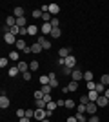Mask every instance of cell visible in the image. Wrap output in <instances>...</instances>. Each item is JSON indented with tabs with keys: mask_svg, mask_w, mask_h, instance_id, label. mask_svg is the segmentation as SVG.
<instances>
[{
	"mask_svg": "<svg viewBox=\"0 0 109 122\" xmlns=\"http://www.w3.org/2000/svg\"><path fill=\"white\" fill-rule=\"evenodd\" d=\"M96 109H98L96 102H91V100H89V104L85 106V113H87L89 117H91V115H96Z\"/></svg>",
	"mask_w": 109,
	"mask_h": 122,
	"instance_id": "obj_1",
	"label": "cell"
},
{
	"mask_svg": "<svg viewBox=\"0 0 109 122\" xmlns=\"http://www.w3.org/2000/svg\"><path fill=\"white\" fill-rule=\"evenodd\" d=\"M71 78H73L75 82H78L80 78H84V71H82V69H78V67H75V69H73V73H71Z\"/></svg>",
	"mask_w": 109,
	"mask_h": 122,
	"instance_id": "obj_2",
	"label": "cell"
},
{
	"mask_svg": "<svg viewBox=\"0 0 109 122\" xmlns=\"http://www.w3.org/2000/svg\"><path fill=\"white\" fill-rule=\"evenodd\" d=\"M4 42L7 44V46H11V44H16V36L13 35V33H5V35H4Z\"/></svg>",
	"mask_w": 109,
	"mask_h": 122,
	"instance_id": "obj_3",
	"label": "cell"
},
{
	"mask_svg": "<svg viewBox=\"0 0 109 122\" xmlns=\"http://www.w3.org/2000/svg\"><path fill=\"white\" fill-rule=\"evenodd\" d=\"M64 60H66V66H67V67H71V69L76 67V58H75L73 55H69L67 58H64Z\"/></svg>",
	"mask_w": 109,
	"mask_h": 122,
	"instance_id": "obj_4",
	"label": "cell"
},
{
	"mask_svg": "<svg viewBox=\"0 0 109 122\" xmlns=\"http://www.w3.org/2000/svg\"><path fill=\"white\" fill-rule=\"evenodd\" d=\"M36 42H38L44 49H51V42L47 40V38H44V36H38V40H36Z\"/></svg>",
	"mask_w": 109,
	"mask_h": 122,
	"instance_id": "obj_5",
	"label": "cell"
},
{
	"mask_svg": "<svg viewBox=\"0 0 109 122\" xmlns=\"http://www.w3.org/2000/svg\"><path fill=\"white\" fill-rule=\"evenodd\" d=\"M9 104H11L9 97H5V95H2V97H0V107H2V109H7V107H9Z\"/></svg>",
	"mask_w": 109,
	"mask_h": 122,
	"instance_id": "obj_6",
	"label": "cell"
},
{
	"mask_svg": "<svg viewBox=\"0 0 109 122\" xmlns=\"http://www.w3.org/2000/svg\"><path fill=\"white\" fill-rule=\"evenodd\" d=\"M40 31L44 33V35H51V33H53V25H51V22H49V24H42Z\"/></svg>",
	"mask_w": 109,
	"mask_h": 122,
	"instance_id": "obj_7",
	"label": "cell"
},
{
	"mask_svg": "<svg viewBox=\"0 0 109 122\" xmlns=\"http://www.w3.org/2000/svg\"><path fill=\"white\" fill-rule=\"evenodd\" d=\"M35 118L36 120H44V118H46V109H40V107L35 109Z\"/></svg>",
	"mask_w": 109,
	"mask_h": 122,
	"instance_id": "obj_8",
	"label": "cell"
},
{
	"mask_svg": "<svg viewBox=\"0 0 109 122\" xmlns=\"http://www.w3.org/2000/svg\"><path fill=\"white\" fill-rule=\"evenodd\" d=\"M7 75H9V76H18V75H20V69H18V66H11L9 69H7Z\"/></svg>",
	"mask_w": 109,
	"mask_h": 122,
	"instance_id": "obj_9",
	"label": "cell"
},
{
	"mask_svg": "<svg viewBox=\"0 0 109 122\" xmlns=\"http://www.w3.org/2000/svg\"><path fill=\"white\" fill-rule=\"evenodd\" d=\"M107 100H109V98L105 97V95H100V97H98V100H96V106H98V107L107 106Z\"/></svg>",
	"mask_w": 109,
	"mask_h": 122,
	"instance_id": "obj_10",
	"label": "cell"
},
{
	"mask_svg": "<svg viewBox=\"0 0 109 122\" xmlns=\"http://www.w3.org/2000/svg\"><path fill=\"white\" fill-rule=\"evenodd\" d=\"M16 66H18V69H20V75L26 73V71H29V62H18Z\"/></svg>",
	"mask_w": 109,
	"mask_h": 122,
	"instance_id": "obj_11",
	"label": "cell"
},
{
	"mask_svg": "<svg viewBox=\"0 0 109 122\" xmlns=\"http://www.w3.org/2000/svg\"><path fill=\"white\" fill-rule=\"evenodd\" d=\"M60 58H67L69 55H71V47H60Z\"/></svg>",
	"mask_w": 109,
	"mask_h": 122,
	"instance_id": "obj_12",
	"label": "cell"
},
{
	"mask_svg": "<svg viewBox=\"0 0 109 122\" xmlns=\"http://www.w3.org/2000/svg\"><path fill=\"white\" fill-rule=\"evenodd\" d=\"M5 25H9V27H13V25H16V16L15 15H11L5 18Z\"/></svg>",
	"mask_w": 109,
	"mask_h": 122,
	"instance_id": "obj_13",
	"label": "cell"
},
{
	"mask_svg": "<svg viewBox=\"0 0 109 122\" xmlns=\"http://www.w3.org/2000/svg\"><path fill=\"white\" fill-rule=\"evenodd\" d=\"M15 46H16V49H22V51H26V49H27V44L22 40V38H18V40H16Z\"/></svg>",
	"mask_w": 109,
	"mask_h": 122,
	"instance_id": "obj_14",
	"label": "cell"
},
{
	"mask_svg": "<svg viewBox=\"0 0 109 122\" xmlns=\"http://www.w3.org/2000/svg\"><path fill=\"white\" fill-rule=\"evenodd\" d=\"M87 97H89V100H91V102H96V100H98V97H100V93H96V91L93 89V91L87 93Z\"/></svg>",
	"mask_w": 109,
	"mask_h": 122,
	"instance_id": "obj_15",
	"label": "cell"
},
{
	"mask_svg": "<svg viewBox=\"0 0 109 122\" xmlns=\"http://www.w3.org/2000/svg\"><path fill=\"white\" fill-rule=\"evenodd\" d=\"M13 15H15L16 18H22V16H24V7H20V5H18V7H15Z\"/></svg>",
	"mask_w": 109,
	"mask_h": 122,
	"instance_id": "obj_16",
	"label": "cell"
},
{
	"mask_svg": "<svg viewBox=\"0 0 109 122\" xmlns=\"http://www.w3.org/2000/svg\"><path fill=\"white\" fill-rule=\"evenodd\" d=\"M36 33H38V27H36L35 24H31V25H27V35H36Z\"/></svg>",
	"mask_w": 109,
	"mask_h": 122,
	"instance_id": "obj_17",
	"label": "cell"
},
{
	"mask_svg": "<svg viewBox=\"0 0 109 122\" xmlns=\"http://www.w3.org/2000/svg\"><path fill=\"white\" fill-rule=\"evenodd\" d=\"M58 11H60V5L58 4H49V13L51 15H57Z\"/></svg>",
	"mask_w": 109,
	"mask_h": 122,
	"instance_id": "obj_18",
	"label": "cell"
},
{
	"mask_svg": "<svg viewBox=\"0 0 109 122\" xmlns=\"http://www.w3.org/2000/svg\"><path fill=\"white\" fill-rule=\"evenodd\" d=\"M40 51H44V47H42L38 42H35V44L31 46V53H40Z\"/></svg>",
	"mask_w": 109,
	"mask_h": 122,
	"instance_id": "obj_19",
	"label": "cell"
},
{
	"mask_svg": "<svg viewBox=\"0 0 109 122\" xmlns=\"http://www.w3.org/2000/svg\"><path fill=\"white\" fill-rule=\"evenodd\" d=\"M105 89H107V87H105L104 84H100V82H96V89H95L96 93H100V95H104V93H105Z\"/></svg>",
	"mask_w": 109,
	"mask_h": 122,
	"instance_id": "obj_20",
	"label": "cell"
},
{
	"mask_svg": "<svg viewBox=\"0 0 109 122\" xmlns=\"http://www.w3.org/2000/svg\"><path fill=\"white\" fill-rule=\"evenodd\" d=\"M100 84H104L105 87L109 86V73H104V75H102V78H100Z\"/></svg>",
	"mask_w": 109,
	"mask_h": 122,
	"instance_id": "obj_21",
	"label": "cell"
},
{
	"mask_svg": "<svg viewBox=\"0 0 109 122\" xmlns=\"http://www.w3.org/2000/svg\"><path fill=\"white\" fill-rule=\"evenodd\" d=\"M42 20H44V24H49V22L53 20V15L51 13H44V15H42Z\"/></svg>",
	"mask_w": 109,
	"mask_h": 122,
	"instance_id": "obj_22",
	"label": "cell"
},
{
	"mask_svg": "<svg viewBox=\"0 0 109 122\" xmlns=\"http://www.w3.org/2000/svg\"><path fill=\"white\" fill-rule=\"evenodd\" d=\"M38 67H40V62H36V60L29 62V71H36Z\"/></svg>",
	"mask_w": 109,
	"mask_h": 122,
	"instance_id": "obj_23",
	"label": "cell"
},
{
	"mask_svg": "<svg viewBox=\"0 0 109 122\" xmlns=\"http://www.w3.org/2000/svg\"><path fill=\"white\" fill-rule=\"evenodd\" d=\"M40 91L44 93V95H51V91H53V87L49 86V84H47V86H42V87H40Z\"/></svg>",
	"mask_w": 109,
	"mask_h": 122,
	"instance_id": "obj_24",
	"label": "cell"
},
{
	"mask_svg": "<svg viewBox=\"0 0 109 122\" xmlns=\"http://www.w3.org/2000/svg\"><path fill=\"white\" fill-rule=\"evenodd\" d=\"M95 76H93V71H84V80L85 82H91Z\"/></svg>",
	"mask_w": 109,
	"mask_h": 122,
	"instance_id": "obj_25",
	"label": "cell"
},
{
	"mask_svg": "<svg viewBox=\"0 0 109 122\" xmlns=\"http://www.w3.org/2000/svg\"><path fill=\"white\" fill-rule=\"evenodd\" d=\"M26 24H27L26 16H22V18H16V25H18V27H26Z\"/></svg>",
	"mask_w": 109,
	"mask_h": 122,
	"instance_id": "obj_26",
	"label": "cell"
},
{
	"mask_svg": "<svg viewBox=\"0 0 109 122\" xmlns=\"http://www.w3.org/2000/svg\"><path fill=\"white\" fill-rule=\"evenodd\" d=\"M49 80H51V78H49V75H42V76H40V84H42V86H47V84H49Z\"/></svg>",
	"mask_w": 109,
	"mask_h": 122,
	"instance_id": "obj_27",
	"label": "cell"
},
{
	"mask_svg": "<svg viewBox=\"0 0 109 122\" xmlns=\"http://www.w3.org/2000/svg\"><path fill=\"white\" fill-rule=\"evenodd\" d=\"M75 106H76V102H75V100H71V98L66 100V107H67V109H75Z\"/></svg>",
	"mask_w": 109,
	"mask_h": 122,
	"instance_id": "obj_28",
	"label": "cell"
},
{
	"mask_svg": "<svg viewBox=\"0 0 109 122\" xmlns=\"http://www.w3.org/2000/svg\"><path fill=\"white\" fill-rule=\"evenodd\" d=\"M76 120H78V122H87L89 118L85 117V113H76Z\"/></svg>",
	"mask_w": 109,
	"mask_h": 122,
	"instance_id": "obj_29",
	"label": "cell"
},
{
	"mask_svg": "<svg viewBox=\"0 0 109 122\" xmlns=\"http://www.w3.org/2000/svg\"><path fill=\"white\" fill-rule=\"evenodd\" d=\"M7 58H9V60H13V62H16V60H18V51H11Z\"/></svg>",
	"mask_w": 109,
	"mask_h": 122,
	"instance_id": "obj_30",
	"label": "cell"
},
{
	"mask_svg": "<svg viewBox=\"0 0 109 122\" xmlns=\"http://www.w3.org/2000/svg\"><path fill=\"white\" fill-rule=\"evenodd\" d=\"M69 91H76V89H78V82H75V80H71V82H69Z\"/></svg>",
	"mask_w": 109,
	"mask_h": 122,
	"instance_id": "obj_31",
	"label": "cell"
},
{
	"mask_svg": "<svg viewBox=\"0 0 109 122\" xmlns=\"http://www.w3.org/2000/svg\"><path fill=\"white\" fill-rule=\"evenodd\" d=\"M7 64H9V58H5V56H2V58H0V67L4 69V67H7Z\"/></svg>",
	"mask_w": 109,
	"mask_h": 122,
	"instance_id": "obj_32",
	"label": "cell"
},
{
	"mask_svg": "<svg viewBox=\"0 0 109 122\" xmlns=\"http://www.w3.org/2000/svg\"><path fill=\"white\" fill-rule=\"evenodd\" d=\"M33 97H35V100H42V98H44V93H42L40 89H38V91H35V93H33Z\"/></svg>",
	"mask_w": 109,
	"mask_h": 122,
	"instance_id": "obj_33",
	"label": "cell"
},
{
	"mask_svg": "<svg viewBox=\"0 0 109 122\" xmlns=\"http://www.w3.org/2000/svg\"><path fill=\"white\" fill-rule=\"evenodd\" d=\"M60 35H62V31H60V27H57V29H53V33H51V36H53V38H58Z\"/></svg>",
	"mask_w": 109,
	"mask_h": 122,
	"instance_id": "obj_34",
	"label": "cell"
},
{
	"mask_svg": "<svg viewBox=\"0 0 109 122\" xmlns=\"http://www.w3.org/2000/svg\"><path fill=\"white\" fill-rule=\"evenodd\" d=\"M55 107H58L57 100H51V102H49V104H47V109H51V111H55Z\"/></svg>",
	"mask_w": 109,
	"mask_h": 122,
	"instance_id": "obj_35",
	"label": "cell"
},
{
	"mask_svg": "<svg viewBox=\"0 0 109 122\" xmlns=\"http://www.w3.org/2000/svg\"><path fill=\"white\" fill-rule=\"evenodd\" d=\"M42 15H44L42 9H33V16H35V18H42Z\"/></svg>",
	"mask_w": 109,
	"mask_h": 122,
	"instance_id": "obj_36",
	"label": "cell"
},
{
	"mask_svg": "<svg viewBox=\"0 0 109 122\" xmlns=\"http://www.w3.org/2000/svg\"><path fill=\"white\" fill-rule=\"evenodd\" d=\"M87 89H89V91H93V89H96V82H95V80L87 82Z\"/></svg>",
	"mask_w": 109,
	"mask_h": 122,
	"instance_id": "obj_37",
	"label": "cell"
},
{
	"mask_svg": "<svg viewBox=\"0 0 109 122\" xmlns=\"http://www.w3.org/2000/svg\"><path fill=\"white\" fill-rule=\"evenodd\" d=\"M51 25H53V29L60 27V20H58V18H53V20H51Z\"/></svg>",
	"mask_w": 109,
	"mask_h": 122,
	"instance_id": "obj_38",
	"label": "cell"
},
{
	"mask_svg": "<svg viewBox=\"0 0 109 122\" xmlns=\"http://www.w3.org/2000/svg\"><path fill=\"white\" fill-rule=\"evenodd\" d=\"M80 104H84V106H87V104H89V97H87V95L80 97Z\"/></svg>",
	"mask_w": 109,
	"mask_h": 122,
	"instance_id": "obj_39",
	"label": "cell"
},
{
	"mask_svg": "<svg viewBox=\"0 0 109 122\" xmlns=\"http://www.w3.org/2000/svg\"><path fill=\"white\" fill-rule=\"evenodd\" d=\"M62 73H64V75H69V76H71L73 69H71V67H67V66H64V67H62Z\"/></svg>",
	"mask_w": 109,
	"mask_h": 122,
	"instance_id": "obj_40",
	"label": "cell"
},
{
	"mask_svg": "<svg viewBox=\"0 0 109 122\" xmlns=\"http://www.w3.org/2000/svg\"><path fill=\"white\" fill-rule=\"evenodd\" d=\"M26 117L27 118H35V109H26Z\"/></svg>",
	"mask_w": 109,
	"mask_h": 122,
	"instance_id": "obj_41",
	"label": "cell"
},
{
	"mask_svg": "<svg viewBox=\"0 0 109 122\" xmlns=\"http://www.w3.org/2000/svg\"><path fill=\"white\" fill-rule=\"evenodd\" d=\"M9 33H13V35H20V27H18V25H13Z\"/></svg>",
	"mask_w": 109,
	"mask_h": 122,
	"instance_id": "obj_42",
	"label": "cell"
},
{
	"mask_svg": "<svg viewBox=\"0 0 109 122\" xmlns=\"http://www.w3.org/2000/svg\"><path fill=\"white\" fill-rule=\"evenodd\" d=\"M49 86L51 87H58V78H51V80H49Z\"/></svg>",
	"mask_w": 109,
	"mask_h": 122,
	"instance_id": "obj_43",
	"label": "cell"
},
{
	"mask_svg": "<svg viewBox=\"0 0 109 122\" xmlns=\"http://www.w3.org/2000/svg\"><path fill=\"white\" fill-rule=\"evenodd\" d=\"M76 113H85V106H84V104H78L76 106Z\"/></svg>",
	"mask_w": 109,
	"mask_h": 122,
	"instance_id": "obj_44",
	"label": "cell"
},
{
	"mask_svg": "<svg viewBox=\"0 0 109 122\" xmlns=\"http://www.w3.org/2000/svg\"><path fill=\"white\" fill-rule=\"evenodd\" d=\"M22 78H24V80H31V71H26V73H22Z\"/></svg>",
	"mask_w": 109,
	"mask_h": 122,
	"instance_id": "obj_45",
	"label": "cell"
},
{
	"mask_svg": "<svg viewBox=\"0 0 109 122\" xmlns=\"http://www.w3.org/2000/svg\"><path fill=\"white\" fill-rule=\"evenodd\" d=\"M87 122H100V118H98V115H91Z\"/></svg>",
	"mask_w": 109,
	"mask_h": 122,
	"instance_id": "obj_46",
	"label": "cell"
},
{
	"mask_svg": "<svg viewBox=\"0 0 109 122\" xmlns=\"http://www.w3.org/2000/svg\"><path fill=\"white\" fill-rule=\"evenodd\" d=\"M16 117H18V118L26 117V109H18V111H16Z\"/></svg>",
	"mask_w": 109,
	"mask_h": 122,
	"instance_id": "obj_47",
	"label": "cell"
},
{
	"mask_svg": "<svg viewBox=\"0 0 109 122\" xmlns=\"http://www.w3.org/2000/svg\"><path fill=\"white\" fill-rule=\"evenodd\" d=\"M51 115H53L51 109H46V118H51Z\"/></svg>",
	"mask_w": 109,
	"mask_h": 122,
	"instance_id": "obj_48",
	"label": "cell"
},
{
	"mask_svg": "<svg viewBox=\"0 0 109 122\" xmlns=\"http://www.w3.org/2000/svg\"><path fill=\"white\" fill-rule=\"evenodd\" d=\"M18 122H31V118H27V117H22V118H18Z\"/></svg>",
	"mask_w": 109,
	"mask_h": 122,
	"instance_id": "obj_49",
	"label": "cell"
},
{
	"mask_svg": "<svg viewBox=\"0 0 109 122\" xmlns=\"http://www.w3.org/2000/svg\"><path fill=\"white\" fill-rule=\"evenodd\" d=\"M66 122H78V120H76V117H69Z\"/></svg>",
	"mask_w": 109,
	"mask_h": 122,
	"instance_id": "obj_50",
	"label": "cell"
},
{
	"mask_svg": "<svg viewBox=\"0 0 109 122\" xmlns=\"http://www.w3.org/2000/svg\"><path fill=\"white\" fill-rule=\"evenodd\" d=\"M104 95H105V97L109 98V87H107V89H105V93H104Z\"/></svg>",
	"mask_w": 109,
	"mask_h": 122,
	"instance_id": "obj_51",
	"label": "cell"
},
{
	"mask_svg": "<svg viewBox=\"0 0 109 122\" xmlns=\"http://www.w3.org/2000/svg\"><path fill=\"white\" fill-rule=\"evenodd\" d=\"M40 122H49V118H44V120H40Z\"/></svg>",
	"mask_w": 109,
	"mask_h": 122,
	"instance_id": "obj_52",
	"label": "cell"
},
{
	"mask_svg": "<svg viewBox=\"0 0 109 122\" xmlns=\"http://www.w3.org/2000/svg\"><path fill=\"white\" fill-rule=\"evenodd\" d=\"M107 106H109V100H107Z\"/></svg>",
	"mask_w": 109,
	"mask_h": 122,
	"instance_id": "obj_53",
	"label": "cell"
}]
</instances>
